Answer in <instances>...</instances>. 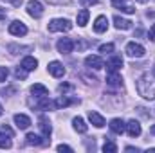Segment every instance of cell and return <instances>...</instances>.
<instances>
[{
	"label": "cell",
	"instance_id": "obj_1",
	"mask_svg": "<svg viewBox=\"0 0 155 153\" xmlns=\"http://www.w3.org/2000/svg\"><path fill=\"white\" fill-rule=\"evenodd\" d=\"M137 92L141 97L152 101L155 99V74L153 72H144L137 79Z\"/></svg>",
	"mask_w": 155,
	"mask_h": 153
},
{
	"label": "cell",
	"instance_id": "obj_2",
	"mask_svg": "<svg viewBox=\"0 0 155 153\" xmlns=\"http://www.w3.org/2000/svg\"><path fill=\"white\" fill-rule=\"evenodd\" d=\"M72 29V24L71 20L67 18H54L49 22V31L51 33H58V31H71Z\"/></svg>",
	"mask_w": 155,
	"mask_h": 153
},
{
	"label": "cell",
	"instance_id": "obj_3",
	"mask_svg": "<svg viewBox=\"0 0 155 153\" xmlns=\"http://www.w3.org/2000/svg\"><path fill=\"white\" fill-rule=\"evenodd\" d=\"M124 52L130 56V58H143L144 56V47L141 43H135V41H130L124 49Z\"/></svg>",
	"mask_w": 155,
	"mask_h": 153
},
{
	"label": "cell",
	"instance_id": "obj_4",
	"mask_svg": "<svg viewBox=\"0 0 155 153\" xmlns=\"http://www.w3.org/2000/svg\"><path fill=\"white\" fill-rule=\"evenodd\" d=\"M7 31H9V34H13V36H25V34H27V27H25V24L20 22V20L11 22Z\"/></svg>",
	"mask_w": 155,
	"mask_h": 153
},
{
	"label": "cell",
	"instance_id": "obj_5",
	"mask_svg": "<svg viewBox=\"0 0 155 153\" xmlns=\"http://www.w3.org/2000/svg\"><path fill=\"white\" fill-rule=\"evenodd\" d=\"M27 13H29V16H33V18H40V16L43 15V5H41V2H38V0H29V2H27Z\"/></svg>",
	"mask_w": 155,
	"mask_h": 153
},
{
	"label": "cell",
	"instance_id": "obj_6",
	"mask_svg": "<svg viewBox=\"0 0 155 153\" xmlns=\"http://www.w3.org/2000/svg\"><path fill=\"white\" fill-rule=\"evenodd\" d=\"M112 5H114L116 9H121V11L126 13V15H134V13H135V5H134L132 2H128V0H112Z\"/></svg>",
	"mask_w": 155,
	"mask_h": 153
},
{
	"label": "cell",
	"instance_id": "obj_7",
	"mask_svg": "<svg viewBox=\"0 0 155 153\" xmlns=\"http://www.w3.org/2000/svg\"><path fill=\"white\" fill-rule=\"evenodd\" d=\"M85 65H87L88 69L99 70V69H103V67H105V61H103V58H101V56H94V54H90V56H87V58H85Z\"/></svg>",
	"mask_w": 155,
	"mask_h": 153
},
{
	"label": "cell",
	"instance_id": "obj_8",
	"mask_svg": "<svg viewBox=\"0 0 155 153\" xmlns=\"http://www.w3.org/2000/svg\"><path fill=\"white\" fill-rule=\"evenodd\" d=\"M56 47H58V52L60 54H71L72 49H74V41L71 38H61L56 43Z\"/></svg>",
	"mask_w": 155,
	"mask_h": 153
},
{
	"label": "cell",
	"instance_id": "obj_9",
	"mask_svg": "<svg viewBox=\"0 0 155 153\" xmlns=\"http://www.w3.org/2000/svg\"><path fill=\"white\" fill-rule=\"evenodd\" d=\"M123 67V58L114 54L108 61H107V72H119Z\"/></svg>",
	"mask_w": 155,
	"mask_h": 153
},
{
	"label": "cell",
	"instance_id": "obj_10",
	"mask_svg": "<svg viewBox=\"0 0 155 153\" xmlns=\"http://www.w3.org/2000/svg\"><path fill=\"white\" fill-rule=\"evenodd\" d=\"M47 70H49V74L54 77H61L65 74V67L60 63V61H51L49 65H47Z\"/></svg>",
	"mask_w": 155,
	"mask_h": 153
},
{
	"label": "cell",
	"instance_id": "obj_11",
	"mask_svg": "<svg viewBox=\"0 0 155 153\" xmlns=\"http://www.w3.org/2000/svg\"><path fill=\"white\" fill-rule=\"evenodd\" d=\"M141 124H139V121H135V119H132V121H128L126 122V133L130 135V137H139L141 135Z\"/></svg>",
	"mask_w": 155,
	"mask_h": 153
},
{
	"label": "cell",
	"instance_id": "obj_12",
	"mask_svg": "<svg viewBox=\"0 0 155 153\" xmlns=\"http://www.w3.org/2000/svg\"><path fill=\"white\" fill-rule=\"evenodd\" d=\"M13 121H15L16 128H20V130H27V128L31 126V119H29L25 114H15Z\"/></svg>",
	"mask_w": 155,
	"mask_h": 153
},
{
	"label": "cell",
	"instance_id": "obj_13",
	"mask_svg": "<svg viewBox=\"0 0 155 153\" xmlns=\"http://www.w3.org/2000/svg\"><path fill=\"white\" fill-rule=\"evenodd\" d=\"M108 29V18L105 16V15H99L97 18H96V22H94V31L96 33H105Z\"/></svg>",
	"mask_w": 155,
	"mask_h": 153
},
{
	"label": "cell",
	"instance_id": "obj_14",
	"mask_svg": "<svg viewBox=\"0 0 155 153\" xmlns=\"http://www.w3.org/2000/svg\"><path fill=\"white\" fill-rule=\"evenodd\" d=\"M108 126H110V130H112L114 133H117V135H121V133H124V132H126V124H124V121H123V119H119V117L112 119Z\"/></svg>",
	"mask_w": 155,
	"mask_h": 153
},
{
	"label": "cell",
	"instance_id": "obj_15",
	"mask_svg": "<svg viewBox=\"0 0 155 153\" xmlns=\"http://www.w3.org/2000/svg\"><path fill=\"white\" fill-rule=\"evenodd\" d=\"M25 142H27L29 146H45V144H47V139H41L36 133H27Z\"/></svg>",
	"mask_w": 155,
	"mask_h": 153
},
{
	"label": "cell",
	"instance_id": "obj_16",
	"mask_svg": "<svg viewBox=\"0 0 155 153\" xmlns=\"http://www.w3.org/2000/svg\"><path fill=\"white\" fill-rule=\"evenodd\" d=\"M88 121H90L96 128H103V126H105V117L101 114H97V112H92V110H90V112H88Z\"/></svg>",
	"mask_w": 155,
	"mask_h": 153
},
{
	"label": "cell",
	"instance_id": "obj_17",
	"mask_svg": "<svg viewBox=\"0 0 155 153\" xmlns=\"http://www.w3.org/2000/svg\"><path fill=\"white\" fill-rule=\"evenodd\" d=\"M38 105H36V108L38 110H52V108H56L54 106V101H51L47 96H41V97H38Z\"/></svg>",
	"mask_w": 155,
	"mask_h": 153
},
{
	"label": "cell",
	"instance_id": "obj_18",
	"mask_svg": "<svg viewBox=\"0 0 155 153\" xmlns=\"http://www.w3.org/2000/svg\"><path fill=\"white\" fill-rule=\"evenodd\" d=\"M40 130H41V133H43V137L45 139H49L51 137V133H52V128H51V122L45 119V117H40ZM51 141V139H49Z\"/></svg>",
	"mask_w": 155,
	"mask_h": 153
},
{
	"label": "cell",
	"instance_id": "obj_19",
	"mask_svg": "<svg viewBox=\"0 0 155 153\" xmlns=\"http://www.w3.org/2000/svg\"><path fill=\"white\" fill-rule=\"evenodd\" d=\"M22 67H24L27 72H31V70H35V69L38 67V60L33 58V56H27V58L22 60Z\"/></svg>",
	"mask_w": 155,
	"mask_h": 153
},
{
	"label": "cell",
	"instance_id": "obj_20",
	"mask_svg": "<svg viewBox=\"0 0 155 153\" xmlns=\"http://www.w3.org/2000/svg\"><path fill=\"white\" fill-rule=\"evenodd\" d=\"M107 83L110 86H119L123 83V77L119 72H107Z\"/></svg>",
	"mask_w": 155,
	"mask_h": 153
},
{
	"label": "cell",
	"instance_id": "obj_21",
	"mask_svg": "<svg viewBox=\"0 0 155 153\" xmlns=\"http://www.w3.org/2000/svg\"><path fill=\"white\" fill-rule=\"evenodd\" d=\"M114 24L119 31H128L132 27V22L126 20V18H121V16H114Z\"/></svg>",
	"mask_w": 155,
	"mask_h": 153
},
{
	"label": "cell",
	"instance_id": "obj_22",
	"mask_svg": "<svg viewBox=\"0 0 155 153\" xmlns=\"http://www.w3.org/2000/svg\"><path fill=\"white\" fill-rule=\"evenodd\" d=\"M31 94H33V96H36V97H41V96H47V94H49V90H47V86H45V85H41V83H35V85L31 86Z\"/></svg>",
	"mask_w": 155,
	"mask_h": 153
},
{
	"label": "cell",
	"instance_id": "obj_23",
	"mask_svg": "<svg viewBox=\"0 0 155 153\" xmlns=\"http://www.w3.org/2000/svg\"><path fill=\"white\" fill-rule=\"evenodd\" d=\"M72 124H74V130H76L78 133H87V130H88V126L85 124V121L81 117H74L72 119Z\"/></svg>",
	"mask_w": 155,
	"mask_h": 153
},
{
	"label": "cell",
	"instance_id": "obj_24",
	"mask_svg": "<svg viewBox=\"0 0 155 153\" xmlns=\"http://www.w3.org/2000/svg\"><path fill=\"white\" fill-rule=\"evenodd\" d=\"M11 146H13V142H11V135L5 133V132H0V148H2V150H9Z\"/></svg>",
	"mask_w": 155,
	"mask_h": 153
},
{
	"label": "cell",
	"instance_id": "obj_25",
	"mask_svg": "<svg viewBox=\"0 0 155 153\" xmlns=\"http://www.w3.org/2000/svg\"><path fill=\"white\" fill-rule=\"evenodd\" d=\"M88 16H90L88 9H81V11L78 13V25L85 27V25H87V22H88Z\"/></svg>",
	"mask_w": 155,
	"mask_h": 153
},
{
	"label": "cell",
	"instance_id": "obj_26",
	"mask_svg": "<svg viewBox=\"0 0 155 153\" xmlns=\"http://www.w3.org/2000/svg\"><path fill=\"white\" fill-rule=\"evenodd\" d=\"M74 101L72 99H69L67 96H61V97H58L56 101H54V106L56 108H65V106H69V105H72Z\"/></svg>",
	"mask_w": 155,
	"mask_h": 153
},
{
	"label": "cell",
	"instance_id": "obj_27",
	"mask_svg": "<svg viewBox=\"0 0 155 153\" xmlns=\"http://www.w3.org/2000/svg\"><path fill=\"white\" fill-rule=\"evenodd\" d=\"M103 151H105V153H116L117 151V146L112 142V141H107V142L103 144Z\"/></svg>",
	"mask_w": 155,
	"mask_h": 153
},
{
	"label": "cell",
	"instance_id": "obj_28",
	"mask_svg": "<svg viewBox=\"0 0 155 153\" xmlns=\"http://www.w3.org/2000/svg\"><path fill=\"white\" fill-rule=\"evenodd\" d=\"M114 43H103V45H99V52H103V54H110V52H114Z\"/></svg>",
	"mask_w": 155,
	"mask_h": 153
},
{
	"label": "cell",
	"instance_id": "obj_29",
	"mask_svg": "<svg viewBox=\"0 0 155 153\" xmlns=\"http://www.w3.org/2000/svg\"><path fill=\"white\" fill-rule=\"evenodd\" d=\"M15 76L18 77V79H25V77H27V70H25V69H24V67L20 65V67L16 69V72H15Z\"/></svg>",
	"mask_w": 155,
	"mask_h": 153
},
{
	"label": "cell",
	"instance_id": "obj_30",
	"mask_svg": "<svg viewBox=\"0 0 155 153\" xmlns=\"http://www.w3.org/2000/svg\"><path fill=\"white\" fill-rule=\"evenodd\" d=\"M7 76H9V70L5 67H0V81H5Z\"/></svg>",
	"mask_w": 155,
	"mask_h": 153
},
{
	"label": "cell",
	"instance_id": "obj_31",
	"mask_svg": "<svg viewBox=\"0 0 155 153\" xmlns=\"http://www.w3.org/2000/svg\"><path fill=\"white\" fill-rule=\"evenodd\" d=\"M148 40H152V41L155 43V24L150 27V31H148Z\"/></svg>",
	"mask_w": 155,
	"mask_h": 153
},
{
	"label": "cell",
	"instance_id": "obj_32",
	"mask_svg": "<svg viewBox=\"0 0 155 153\" xmlns=\"http://www.w3.org/2000/svg\"><path fill=\"white\" fill-rule=\"evenodd\" d=\"M58 151H67V153H72V148L67 146V144H60L58 146Z\"/></svg>",
	"mask_w": 155,
	"mask_h": 153
},
{
	"label": "cell",
	"instance_id": "obj_33",
	"mask_svg": "<svg viewBox=\"0 0 155 153\" xmlns=\"http://www.w3.org/2000/svg\"><path fill=\"white\" fill-rule=\"evenodd\" d=\"M81 2V5H85V7H88V5H94V4H97V0H79Z\"/></svg>",
	"mask_w": 155,
	"mask_h": 153
},
{
	"label": "cell",
	"instance_id": "obj_34",
	"mask_svg": "<svg viewBox=\"0 0 155 153\" xmlns=\"http://www.w3.org/2000/svg\"><path fill=\"white\" fill-rule=\"evenodd\" d=\"M67 90H71V85H69V83H63V85H60V92H63V94H65Z\"/></svg>",
	"mask_w": 155,
	"mask_h": 153
},
{
	"label": "cell",
	"instance_id": "obj_35",
	"mask_svg": "<svg viewBox=\"0 0 155 153\" xmlns=\"http://www.w3.org/2000/svg\"><path fill=\"white\" fill-rule=\"evenodd\" d=\"M2 132H5V133H9V135L13 137V130H11V128H9L7 124H2Z\"/></svg>",
	"mask_w": 155,
	"mask_h": 153
},
{
	"label": "cell",
	"instance_id": "obj_36",
	"mask_svg": "<svg viewBox=\"0 0 155 153\" xmlns=\"http://www.w3.org/2000/svg\"><path fill=\"white\" fill-rule=\"evenodd\" d=\"M4 2H11V4H13V5H15V7H20V5H22V2H24V0H4Z\"/></svg>",
	"mask_w": 155,
	"mask_h": 153
},
{
	"label": "cell",
	"instance_id": "obj_37",
	"mask_svg": "<svg viewBox=\"0 0 155 153\" xmlns=\"http://www.w3.org/2000/svg\"><path fill=\"white\" fill-rule=\"evenodd\" d=\"M51 4H71L72 0H49Z\"/></svg>",
	"mask_w": 155,
	"mask_h": 153
},
{
	"label": "cell",
	"instance_id": "obj_38",
	"mask_svg": "<svg viewBox=\"0 0 155 153\" xmlns=\"http://www.w3.org/2000/svg\"><path fill=\"white\" fill-rule=\"evenodd\" d=\"M0 20H5V9H0Z\"/></svg>",
	"mask_w": 155,
	"mask_h": 153
},
{
	"label": "cell",
	"instance_id": "obj_39",
	"mask_svg": "<svg viewBox=\"0 0 155 153\" xmlns=\"http://www.w3.org/2000/svg\"><path fill=\"white\" fill-rule=\"evenodd\" d=\"M126 151H139V150H137V148H132V146H128V148H126Z\"/></svg>",
	"mask_w": 155,
	"mask_h": 153
},
{
	"label": "cell",
	"instance_id": "obj_40",
	"mask_svg": "<svg viewBox=\"0 0 155 153\" xmlns=\"http://www.w3.org/2000/svg\"><path fill=\"white\" fill-rule=\"evenodd\" d=\"M150 133H153V135H155V124L152 126V128H150Z\"/></svg>",
	"mask_w": 155,
	"mask_h": 153
},
{
	"label": "cell",
	"instance_id": "obj_41",
	"mask_svg": "<svg viewBox=\"0 0 155 153\" xmlns=\"http://www.w3.org/2000/svg\"><path fill=\"white\" fill-rule=\"evenodd\" d=\"M4 114V108H2V105H0V115Z\"/></svg>",
	"mask_w": 155,
	"mask_h": 153
},
{
	"label": "cell",
	"instance_id": "obj_42",
	"mask_svg": "<svg viewBox=\"0 0 155 153\" xmlns=\"http://www.w3.org/2000/svg\"><path fill=\"white\" fill-rule=\"evenodd\" d=\"M139 2H148V0H139Z\"/></svg>",
	"mask_w": 155,
	"mask_h": 153
},
{
	"label": "cell",
	"instance_id": "obj_43",
	"mask_svg": "<svg viewBox=\"0 0 155 153\" xmlns=\"http://www.w3.org/2000/svg\"><path fill=\"white\" fill-rule=\"evenodd\" d=\"M153 74H155V67H153Z\"/></svg>",
	"mask_w": 155,
	"mask_h": 153
}]
</instances>
